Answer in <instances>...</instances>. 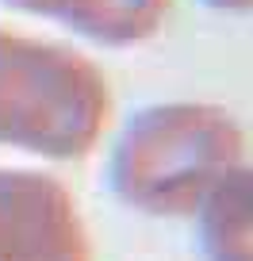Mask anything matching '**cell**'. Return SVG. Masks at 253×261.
I'll use <instances>...</instances> for the list:
<instances>
[{
	"label": "cell",
	"instance_id": "1",
	"mask_svg": "<svg viewBox=\"0 0 253 261\" xmlns=\"http://www.w3.org/2000/svg\"><path fill=\"white\" fill-rule=\"evenodd\" d=\"M245 162V130L207 100L146 104L119 127L107 154V185L131 212L177 219L200 212L211 188Z\"/></svg>",
	"mask_w": 253,
	"mask_h": 261
},
{
	"label": "cell",
	"instance_id": "2",
	"mask_svg": "<svg viewBox=\"0 0 253 261\" xmlns=\"http://www.w3.org/2000/svg\"><path fill=\"white\" fill-rule=\"evenodd\" d=\"M107 115L111 96L92 58L0 27V146L54 162L85 158Z\"/></svg>",
	"mask_w": 253,
	"mask_h": 261
},
{
	"label": "cell",
	"instance_id": "3",
	"mask_svg": "<svg viewBox=\"0 0 253 261\" xmlns=\"http://www.w3.org/2000/svg\"><path fill=\"white\" fill-rule=\"evenodd\" d=\"M0 261H92L85 219L62 180L0 165Z\"/></svg>",
	"mask_w": 253,
	"mask_h": 261
},
{
	"label": "cell",
	"instance_id": "4",
	"mask_svg": "<svg viewBox=\"0 0 253 261\" xmlns=\"http://www.w3.org/2000/svg\"><path fill=\"white\" fill-rule=\"evenodd\" d=\"M0 4L23 16L54 19L66 31L107 50L154 39L169 16V0H0Z\"/></svg>",
	"mask_w": 253,
	"mask_h": 261
},
{
	"label": "cell",
	"instance_id": "5",
	"mask_svg": "<svg viewBox=\"0 0 253 261\" xmlns=\"http://www.w3.org/2000/svg\"><path fill=\"white\" fill-rule=\"evenodd\" d=\"M196 242L204 261H253V165L242 162L200 204Z\"/></svg>",
	"mask_w": 253,
	"mask_h": 261
},
{
	"label": "cell",
	"instance_id": "6",
	"mask_svg": "<svg viewBox=\"0 0 253 261\" xmlns=\"http://www.w3.org/2000/svg\"><path fill=\"white\" fill-rule=\"evenodd\" d=\"M200 4H207V8H215V12H234V16L253 12V0H200Z\"/></svg>",
	"mask_w": 253,
	"mask_h": 261
}]
</instances>
